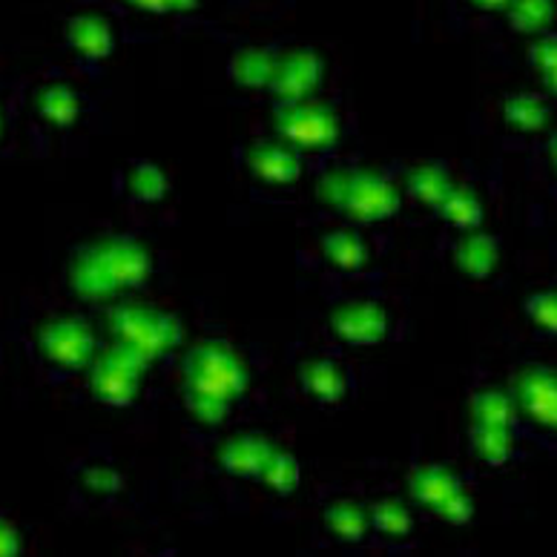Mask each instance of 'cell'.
<instances>
[{
  "label": "cell",
  "instance_id": "6da1fadb",
  "mask_svg": "<svg viewBox=\"0 0 557 557\" xmlns=\"http://www.w3.org/2000/svg\"><path fill=\"white\" fill-rule=\"evenodd\" d=\"M152 273L156 256L138 236L104 233L70 247L64 262V287L75 302L110 308L150 285Z\"/></svg>",
  "mask_w": 557,
  "mask_h": 557
},
{
  "label": "cell",
  "instance_id": "7a4b0ae2",
  "mask_svg": "<svg viewBox=\"0 0 557 557\" xmlns=\"http://www.w3.org/2000/svg\"><path fill=\"white\" fill-rule=\"evenodd\" d=\"M250 388L245 357L224 339H201L184 354V408L205 429H219Z\"/></svg>",
  "mask_w": 557,
  "mask_h": 557
},
{
  "label": "cell",
  "instance_id": "3957f363",
  "mask_svg": "<svg viewBox=\"0 0 557 557\" xmlns=\"http://www.w3.org/2000/svg\"><path fill=\"white\" fill-rule=\"evenodd\" d=\"M98 331L92 319L78 311H52L26 331V354L49 383H64L84 374L96 357Z\"/></svg>",
  "mask_w": 557,
  "mask_h": 557
},
{
  "label": "cell",
  "instance_id": "277c9868",
  "mask_svg": "<svg viewBox=\"0 0 557 557\" xmlns=\"http://www.w3.org/2000/svg\"><path fill=\"white\" fill-rule=\"evenodd\" d=\"M317 199L348 222L376 224L399 213L403 193L380 170L331 168L319 178Z\"/></svg>",
  "mask_w": 557,
  "mask_h": 557
},
{
  "label": "cell",
  "instance_id": "5b68a950",
  "mask_svg": "<svg viewBox=\"0 0 557 557\" xmlns=\"http://www.w3.org/2000/svg\"><path fill=\"white\" fill-rule=\"evenodd\" d=\"M104 331L107 343L136 354L147 366L168 359L184 343L182 319L164 308L133 299H121L107 308Z\"/></svg>",
  "mask_w": 557,
  "mask_h": 557
},
{
  "label": "cell",
  "instance_id": "8992f818",
  "mask_svg": "<svg viewBox=\"0 0 557 557\" xmlns=\"http://www.w3.org/2000/svg\"><path fill=\"white\" fill-rule=\"evenodd\" d=\"M273 129L278 141L302 152H331L343 141V115L334 104L305 98L296 104L273 107Z\"/></svg>",
  "mask_w": 557,
  "mask_h": 557
},
{
  "label": "cell",
  "instance_id": "52a82bcc",
  "mask_svg": "<svg viewBox=\"0 0 557 557\" xmlns=\"http://www.w3.org/2000/svg\"><path fill=\"white\" fill-rule=\"evenodd\" d=\"M147 362L119 345H101L84 371L87 394L107 408H129L141 397Z\"/></svg>",
  "mask_w": 557,
  "mask_h": 557
},
{
  "label": "cell",
  "instance_id": "ba28073f",
  "mask_svg": "<svg viewBox=\"0 0 557 557\" xmlns=\"http://www.w3.org/2000/svg\"><path fill=\"white\" fill-rule=\"evenodd\" d=\"M325 81V58L313 47L278 49L276 70H273L268 96L273 104H296L313 98Z\"/></svg>",
  "mask_w": 557,
  "mask_h": 557
},
{
  "label": "cell",
  "instance_id": "9c48e42d",
  "mask_svg": "<svg viewBox=\"0 0 557 557\" xmlns=\"http://www.w3.org/2000/svg\"><path fill=\"white\" fill-rule=\"evenodd\" d=\"M115 24L98 9H78L64 17L61 44L75 58V64L96 70L115 52Z\"/></svg>",
  "mask_w": 557,
  "mask_h": 557
},
{
  "label": "cell",
  "instance_id": "30bf717a",
  "mask_svg": "<svg viewBox=\"0 0 557 557\" xmlns=\"http://www.w3.org/2000/svg\"><path fill=\"white\" fill-rule=\"evenodd\" d=\"M29 112H33L35 127L44 129L47 136L49 133H72L87 119L89 98L72 87L70 81H40L29 92Z\"/></svg>",
  "mask_w": 557,
  "mask_h": 557
},
{
  "label": "cell",
  "instance_id": "8fae6325",
  "mask_svg": "<svg viewBox=\"0 0 557 557\" xmlns=\"http://www.w3.org/2000/svg\"><path fill=\"white\" fill-rule=\"evenodd\" d=\"M331 331L350 348H374L391 334V317L376 299H345L331 311Z\"/></svg>",
  "mask_w": 557,
  "mask_h": 557
},
{
  "label": "cell",
  "instance_id": "7c38bea8",
  "mask_svg": "<svg viewBox=\"0 0 557 557\" xmlns=\"http://www.w3.org/2000/svg\"><path fill=\"white\" fill-rule=\"evenodd\" d=\"M511 397L518 406V414L557 434V368L549 366H523L515 374Z\"/></svg>",
  "mask_w": 557,
  "mask_h": 557
},
{
  "label": "cell",
  "instance_id": "4fadbf2b",
  "mask_svg": "<svg viewBox=\"0 0 557 557\" xmlns=\"http://www.w3.org/2000/svg\"><path fill=\"white\" fill-rule=\"evenodd\" d=\"M242 164L256 182L271 184V187L296 184L302 175V156L278 138H259L247 144L242 152Z\"/></svg>",
  "mask_w": 557,
  "mask_h": 557
},
{
  "label": "cell",
  "instance_id": "5bb4252c",
  "mask_svg": "<svg viewBox=\"0 0 557 557\" xmlns=\"http://www.w3.org/2000/svg\"><path fill=\"white\" fill-rule=\"evenodd\" d=\"M273 451H276V446H273L264 434L239 431V434H233V437H227L222 446H219L215 460H219L224 474H231V478L259 480Z\"/></svg>",
  "mask_w": 557,
  "mask_h": 557
},
{
  "label": "cell",
  "instance_id": "9a60e30c",
  "mask_svg": "<svg viewBox=\"0 0 557 557\" xmlns=\"http://www.w3.org/2000/svg\"><path fill=\"white\" fill-rule=\"evenodd\" d=\"M299 383L302 391L319 406H339L354 391V376L345 366L331 357H317L302 362L299 368Z\"/></svg>",
  "mask_w": 557,
  "mask_h": 557
},
{
  "label": "cell",
  "instance_id": "2e32d148",
  "mask_svg": "<svg viewBox=\"0 0 557 557\" xmlns=\"http://www.w3.org/2000/svg\"><path fill=\"white\" fill-rule=\"evenodd\" d=\"M276 47L245 44V47L233 49V55L227 58V78L247 92H268L273 70H276Z\"/></svg>",
  "mask_w": 557,
  "mask_h": 557
},
{
  "label": "cell",
  "instance_id": "e0dca14e",
  "mask_svg": "<svg viewBox=\"0 0 557 557\" xmlns=\"http://www.w3.org/2000/svg\"><path fill=\"white\" fill-rule=\"evenodd\" d=\"M408 497L422 506V509L437 511L448 497L462 492V478L454 469L443 462H429V466H417L406 480Z\"/></svg>",
  "mask_w": 557,
  "mask_h": 557
},
{
  "label": "cell",
  "instance_id": "ac0fdd59",
  "mask_svg": "<svg viewBox=\"0 0 557 557\" xmlns=\"http://www.w3.org/2000/svg\"><path fill=\"white\" fill-rule=\"evenodd\" d=\"M451 259L469 278H488L500 262V239L492 233L469 231L454 242Z\"/></svg>",
  "mask_w": 557,
  "mask_h": 557
},
{
  "label": "cell",
  "instance_id": "d6986e66",
  "mask_svg": "<svg viewBox=\"0 0 557 557\" xmlns=\"http://www.w3.org/2000/svg\"><path fill=\"white\" fill-rule=\"evenodd\" d=\"M121 196L133 205H159L170 193V182L159 164L147 159L129 161L119 175Z\"/></svg>",
  "mask_w": 557,
  "mask_h": 557
},
{
  "label": "cell",
  "instance_id": "ffe728a7",
  "mask_svg": "<svg viewBox=\"0 0 557 557\" xmlns=\"http://www.w3.org/2000/svg\"><path fill=\"white\" fill-rule=\"evenodd\" d=\"M457 187L451 178V170H448L446 161H425L420 168L408 170L406 178V193L417 205L429 210H440L443 201L451 196V190Z\"/></svg>",
  "mask_w": 557,
  "mask_h": 557
},
{
  "label": "cell",
  "instance_id": "44dd1931",
  "mask_svg": "<svg viewBox=\"0 0 557 557\" xmlns=\"http://www.w3.org/2000/svg\"><path fill=\"white\" fill-rule=\"evenodd\" d=\"M322 523H325L327 534L336 537L339 543H359L366 541L368 529H371V518H368V506L350 497H336L322 511Z\"/></svg>",
  "mask_w": 557,
  "mask_h": 557
},
{
  "label": "cell",
  "instance_id": "7402d4cb",
  "mask_svg": "<svg viewBox=\"0 0 557 557\" xmlns=\"http://www.w3.org/2000/svg\"><path fill=\"white\" fill-rule=\"evenodd\" d=\"M471 425H497V429H515L518 422V406L511 391L506 388H478L469 397Z\"/></svg>",
  "mask_w": 557,
  "mask_h": 557
},
{
  "label": "cell",
  "instance_id": "603a6c76",
  "mask_svg": "<svg viewBox=\"0 0 557 557\" xmlns=\"http://www.w3.org/2000/svg\"><path fill=\"white\" fill-rule=\"evenodd\" d=\"M503 12H506V24L511 33L541 38L555 26L557 0H509Z\"/></svg>",
  "mask_w": 557,
  "mask_h": 557
},
{
  "label": "cell",
  "instance_id": "cb8c5ba5",
  "mask_svg": "<svg viewBox=\"0 0 557 557\" xmlns=\"http://www.w3.org/2000/svg\"><path fill=\"white\" fill-rule=\"evenodd\" d=\"M469 451L483 466L500 469L515 457V431L497 425H469Z\"/></svg>",
  "mask_w": 557,
  "mask_h": 557
},
{
  "label": "cell",
  "instance_id": "d4e9b609",
  "mask_svg": "<svg viewBox=\"0 0 557 557\" xmlns=\"http://www.w3.org/2000/svg\"><path fill=\"white\" fill-rule=\"evenodd\" d=\"M322 253L334 268L345 273H359L368 264L366 239L350 227H336L322 236Z\"/></svg>",
  "mask_w": 557,
  "mask_h": 557
},
{
  "label": "cell",
  "instance_id": "484cf974",
  "mask_svg": "<svg viewBox=\"0 0 557 557\" xmlns=\"http://www.w3.org/2000/svg\"><path fill=\"white\" fill-rule=\"evenodd\" d=\"M503 119H506V124L511 129H518V133H541V129L549 127L552 107L543 96L515 92L503 104Z\"/></svg>",
  "mask_w": 557,
  "mask_h": 557
},
{
  "label": "cell",
  "instance_id": "4316f807",
  "mask_svg": "<svg viewBox=\"0 0 557 557\" xmlns=\"http://www.w3.org/2000/svg\"><path fill=\"white\" fill-rule=\"evenodd\" d=\"M72 480H75V488L92 503L110 500V497L121 494V488H124V478L104 460L81 462V466H75Z\"/></svg>",
  "mask_w": 557,
  "mask_h": 557
},
{
  "label": "cell",
  "instance_id": "83f0119b",
  "mask_svg": "<svg viewBox=\"0 0 557 557\" xmlns=\"http://www.w3.org/2000/svg\"><path fill=\"white\" fill-rule=\"evenodd\" d=\"M368 518H371V525L374 532L385 541H406L414 532V518L403 500L397 497H380L368 506Z\"/></svg>",
  "mask_w": 557,
  "mask_h": 557
},
{
  "label": "cell",
  "instance_id": "f1b7e54d",
  "mask_svg": "<svg viewBox=\"0 0 557 557\" xmlns=\"http://www.w3.org/2000/svg\"><path fill=\"white\" fill-rule=\"evenodd\" d=\"M443 219H446L448 227L454 231H480V224H483V205H480L478 193L471 190L469 184H462V187H454L451 196L443 201V208H440Z\"/></svg>",
  "mask_w": 557,
  "mask_h": 557
},
{
  "label": "cell",
  "instance_id": "f546056e",
  "mask_svg": "<svg viewBox=\"0 0 557 557\" xmlns=\"http://www.w3.org/2000/svg\"><path fill=\"white\" fill-rule=\"evenodd\" d=\"M264 486L271 488L273 494L278 497H287V494H294L299 488V480H302V466L296 460L290 451H273L268 466H264L262 478H259Z\"/></svg>",
  "mask_w": 557,
  "mask_h": 557
},
{
  "label": "cell",
  "instance_id": "4dcf8cb0",
  "mask_svg": "<svg viewBox=\"0 0 557 557\" xmlns=\"http://www.w3.org/2000/svg\"><path fill=\"white\" fill-rule=\"evenodd\" d=\"M529 64L537 70L543 87L549 89V96L557 98V33L534 38L532 49H529Z\"/></svg>",
  "mask_w": 557,
  "mask_h": 557
},
{
  "label": "cell",
  "instance_id": "1f68e13d",
  "mask_svg": "<svg viewBox=\"0 0 557 557\" xmlns=\"http://www.w3.org/2000/svg\"><path fill=\"white\" fill-rule=\"evenodd\" d=\"M525 317L541 334L557 336V290H534L523 305Z\"/></svg>",
  "mask_w": 557,
  "mask_h": 557
},
{
  "label": "cell",
  "instance_id": "d6a6232c",
  "mask_svg": "<svg viewBox=\"0 0 557 557\" xmlns=\"http://www.w3.org/2000/svg\"><path fill=\"white\" fill-rule=\"evenodd\" d=\"M121 7L136 12V15L150 17H175V15H193L199 12L201 0H119Z\"/></svg>",
  "mask_w": 557,
  "mask_h": 557
},
{
  "label": "cell",
  "instance_id": "836d02e7",
  "mask_svg": "<svg viewBox=\"0 0 557 557\" xmlns=\"http://www.w3.org/2000/svg\"><path fill=\"white\" fill-rule=\"evenodd\" d=\"M434 515H437L440 520H446L448 525H466L474 518V500H471V494H466V488H462V492H457L454 497H448Z\"/></svg>",
  "mask_w": 557,
  "mask_h": 557
},
{
  "label": "cell",
  "instance_id": "e575fe53",
  "mask_svg": "<svg viewBox=\"0 0 557 557\" xmlns=\"http://www.w3.org/2000/svg\"><path fill=\"white\" fill-rule=\"evenodd\" d=\"M21 549H24L21 529L0 515V557H21Z\"/></svg>",
  "mask_w": 557,
  "mask_h": 557
},
{
  "label": "cell",
  "instance_id": "d590c367",
  "mask_svg": "<svg viewBox=\"0 0 557 557\" xmlns=\"http://www.w3.org/2000/svg\"><path fill=\"white\" fill-rule=\"evenodd\" d=\"M471 7L480 9V12H503V7L509 3V0H469Z\"/></svg>",
  "mask_w": 557,
  "mask_h": 557
},
{
  "label": "cell",
  "instance_id": "8d00e7d4",
  "mask_svg": "<svg viewBox=\"0 0 557 557\" xmlns=\"http://www.w3.org/2000/svg\"><path fill=\"white\" fill-rule=\"evenodd\" d=\"M549 161H552V168H555V173H557V129H555V136L549 138Z\"/></svg>",
  "mask_w": 557,
  "mask_h": 557
},
{
  "label": "cell",
  "instance_id": "74e56055",
  "mask_svg": "<svg viewBox=\"0 0 557 557\" xmlns=\"http://www.w3.org/2000/svg\"><path fill=\"white\" fill-rule=\"evenodd\" d=\"M7 136V107H3V98H0V141Z\"/></svg>",
  "mask_w": 557,
  "mask_h": 557
}]
</instances>
